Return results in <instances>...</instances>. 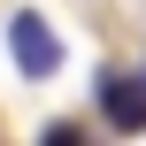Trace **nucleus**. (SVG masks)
I'll return each instance as SVG.
<instances>
[{"mask_svg":"<svg viewBox=\"0 0 146 146\" xmlns=\"http://www.w3.org/2000/svg\"><path fill=\"white\" fill-rule=\"evenodd\" d=\"M8 54H15V69H23L31 85H46V77L62 69V38H54V23H46V15H31V8H15V15H8Z\"/></svg>","mask_w":146,"mask_h":146,"instance_id":"f257e3e1","label":"nucleus"},{"mask_svg":"<svg viewBox=\"0 0 146 146\" xmlns=\"http://www.w3.org/2000/svg\"><path fill=\"white\" fill-rule=\"evenodd\" d=\"M100 123L115 139H139L146 131V69H100Z\"/></svg>","mask_w":146,"mask_h":146,"instance_id":"f03ea898","label":"nucleus"},{"mask_svg":"<svg viewBox=\"0 0 146 146\" xmlns=\"http://www.w3.org/2000/svg\"><path fill=\"white\" fill-rule=\"evenodd\" d=\"M38 139H46V146H69V139H85V123H69V115H62V123H46Z\"/></svg>","mask_w":146,"mask_h":146,"instance_id":"7ed1b4c3","label":"nucleus"}]
</instances>
